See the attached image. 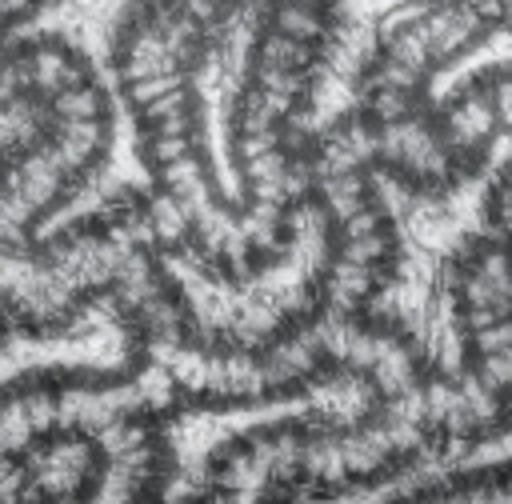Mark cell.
<instances>
[{
  "instance_id": "6da1fadb",
  "label": "cell",
  "mask_w": 512,
  "mask_h": 504,
  "mask_svg": "<svg viewBox=\"0 0 512 504\" xmlns=\"http://www.w3.org/2000/svg\"><path fill=\"white\" fill-rule=\"evenodd\" d=\"M492 156L484 172L464 176L452 192H412L384 180L380 204L396 228V268L380 292V312L412 340V352L448 380L464 372V328L456 316V272L464 268L472 244L484 236V212L492 200Z\"/></svg>"
},
{
  "instance_id": "7a4b0ae2",
  "label": "cell",
  "mask_w": 512,
  "mask_h": 504,
  "mask_svg": "<svg viewBox=\"0 0 512 504\" xmlns=\"http://www.w3.org/2000/svg\"><path fill=\"white\" fill-rule=\"evenodd\" d=\"M328 216L316 204L296 208V232H292V256L260 268L244 284H208L204 272L192 260L172 256L168 272L180 288V300L188 308V320L204 336L228 348H256L284 332V324L296 320V312L312 300V288H324L328 276Z\"/></svg>"
}]
</instances>
